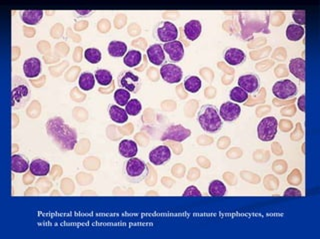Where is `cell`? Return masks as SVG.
<instances>
[{
	"label": "cell",
	"instance_id": "cell-15",
	"mask_svg": "<svg viewBox=\"0 0 320 239\" xmlns=\"http://www.w3.org/2000/svg\"><path fill=\"white\" fill-rule=\"evenodd\" d=\"M22 69H23L24 76L26 78L34 79V78H37L41 74L42 63H41L40 59H38L36 57H31V58H28L24 61Z\"/></svg>",
	"mask_w": 320,
	"mask_h": 239
},
{
	"label": "cell",
	"instance_id": "cell-31",
	"mask_svg": "<svg viewBox=\"0 0 320 239\" xmlns=\"http://www.w3.org/2000/svg\"><path fill=\"white\" fill-rule=\"evenodd\" d=\"M94 76H95L96 82L102 87H108L112 83V80H113L111 72L109 70H106V69L96 70V72L94 73Z\"/></svg>",
	"mask_w": 320,
	"mask_h": 239
},
{
	"label": "cell",
	"instance_id": "cell-29",
	"mask_svg": "<svg viewBox=\"0 0 320 239\" xmlns=\"http://www.w3.org/2000/svg\"><path fill=\"white\" fill-rule=\"evenodd\" d=\"M202 87V81L198 76L190 75L184 79V89L192 94H196Z\"/></svg>",
	"mask_w": 320,
	"mask_h": 239
},
{
	"label": "cell",
	"instance_id": "cell-21",
	"mask_svg": "<svg viewBox=\"0 0 320 239\" xmlns=\"http://www.w3.org/2000/svg\"><path fill=\"white\" fill-rule=\"evenodd\" d=\"M118 152L125 158H132L138 152V146L132 140H122L118 146Z\"/></svg>",
	"mask_w": 320,
	"mask_h": 239
},
{
	"label": "cell",
	"instance_id": "cell-17",
	"mask_svg": "<svg viewBox=\"0 0 320 239\" xmlns=\"http://www.w3.org/2000/svg\"><path fill=\"white\" fill-rule=\"evenodd\" d=\"M184 36L188 41L197 40L202 33V24L199 20L193 19L185 23L184 25Z\"/></svg>",
	"mask_w": 320,
	"mask_h": 239
},
{
	"label": "cell",
	"instance_id": "cell-35",
	"mask_svg": "<svg viewBox=\"0 0 320 239\" xmlns=\"http://www.w3.org/2000/svg\"><path fill=\"white\" fill-rule=\"evenodd\" d=\"M142 105L138 99H131L127 105L125 106V111L128 114V116L135 117L138 116L141 113Z\"/></svg>",
	"mask_w": 320,
	"mask_h": 239
},
{
	"label": "cell",
	"instance_id": "cell-11",
	"mask_svg": "<svg viewBox=\"0 0 320 239\" xmlns=\"http://www.w3.org/2000/svg\"><path fill=\"white\" fill-rule=\"evenodd\" d=\"M220 118L224 122H231L238 119L241 115V108L238 104L228 101L223 103L219 108Z\"/></svg>",
	"mask_w": 320,
	"mask_h": 239
},
{
	"label": "cell",
	"instance_id": "cell-16",
	"mask_svg": "<svg viewBox=\"0 0 320 239\" xmlns=\"http://www.w3.org/2000/svg\"><path fill=\"white\" fill-rule=\"evenodd\" d=\"M146 56L149 62L155 66H162L166 58L163 46H161L158 43L152 44L147 48Z\"/></svg>",
	"mask_w": 320,
	"mask_h": 239
},
{
	"label": "cell",
	"instance_id": "cell-26",
	"mask_svg": "<svg viewBox=\"0 0 320 239\" xmlns=\"http://www.w3.org/2000/svg\"><path fill=\"white\" fill-rule=\"evenodd\" d=\"M285 35L289 41L296 42L302 39V37L305 35V30L303 26L297 24H289L286 28Z\"/></svg>",
	"mask_w": 320,
	"mask_h": 239
},
{
	"label": "cell",
	"instance_id": "cell-40",
	"mask_svg": "<svg viewBox=\"0 0 320 239\" xmlns=\"http://www.w3.org/2000/svg\"><path fill=\"white\" fill-rule=\"evenodd\" d=\"M78 15L80 16H88L89 14H91L93 11L92 10H76L75 11Z\"/></svg>",
	"mask_w": 320,
	"mask_h": 239
},
{
	"label": "cell",
	"instance_id": "cell-8",
	"mask_svg": "<svg viewBox=\"0 0 320 239\" xmlns=\"http://www.w3.org/2000/svg\"><path fill=\"white\" fill-rule=\"evenodd\" d=\"M118 85L128 92L136 94L141 88V79L131 71H123L118 76Z\"/></svg>",
	"mask_w": 320,
	"mask_h": 239
},
{
	"label": "cell",
	"instance_id": "cell-20",
	"mask_svg": "<svg viewBox=\"0 0 320 239\" xmlns=\"http://www.w3.org/2000/svg\"><path fill=\"white\" fill-rule=\"evenodd\" d=\"M223 57H224V60L227 62V64H229L231 66L240 65L246 59V55H245L244 51H242L241 49H238V48H228L224 52Z\"/></svg>",
	"mask_w": 320,
	"mask_h": 239
},
{
	"label": "cell",
	"instance_id": "cell-5",
	"mask_svg": "<svg viewBox=\"0 0 320 239\" xmlns=\"http://www.w3.org/2000/svg\"><path fill=\"white\" fill-rule=\"evenodd\" d=\"M278 130V122L275 117H266L261 120L257 126L258 138L261 142H271Z\"/></svg>",
	"mask_w": 320,
	"mask_h": 239
},
{
	"label": "cell",
	"instance_id": "cell-33",
	"mask_svg": "<svg viewBox=\"0 0 320 239\" xmlns=\"http://www.w3.org/2000/svg\"><path fill=\"white\" fill-rule=\"evenodd\" d=\"M113 96H114L115 103L120 107H125L127 105V103L131 100V93L125 89H122V88L117 89L114 92Z\"/></svg>",
	"mask_w": 320,
	"mask_h": 239
},
{
	"label": "cell",
	"instance_id": "cell-36",
	"mask_svg": "<svg viewBox=\"0 0 320 239\" xmlns=\"http://www.w3.org/2000/svg\"><path fill=\"white\" fill-rule=\"evenodd\" d=\"M292 19L295 24L303 26L306 22V11L305 10H295L292 12Z\"/></svg>",
	"mask_w": 320,
	"mask_h": 239
},
{
	"label": "cell",
	"instance_id": "cell-37",
	"mask_svg": "<svg viewBox=\"0 0 320 239\" xmlns=\"http://www.w3.org/2000/svg\"><path fill=\"white\" fill-rule=\"evenodd\" d=\"M182 196H183V198H194V196L200 198V196H202V194L200 192V190H199L196 186H188V188L185 190V192H183Z\"/></svg>",
	"mask_w": 320,
	"mask_h": 239
},
{
	"label": "cell",
	"instance_id": "cell-10",
	"mask_svg": "<svg viewBox=\"0 0 320 239\" xmlns=\"http://www.w3.org/2000/svg\"><path fill=\"white\" fill-rule=\"evenodd\" d=\"M160 75L162 80L168 84H178L183 79L182 69L172 63L163 64L160 68Z\"/></svg>",
	"mask_w": 320,
	"mask_h": 239
},
{
	"label": "cell",
	"instance_id": "cell-14",
	"mask_svg": "<svg viewBox=\"0 0 320 239\" xmlns=\"http://www.w3.org/2000/svg\"><path fill=\"white\" fill-rule=\"evenodd\" d=\"M170 158H171V150L164 144L156 146L148 154L149 162L156 166L166 164L167 162L170 160Z\"/></svg>",
	"mask_w": 320,
	"mask_h": 239
},
{
	"label": "cell",
	"instance_id": "cell-39",
	"mask_svg": "<svg viewBox=\"0 0 320 239\" xmlns=\"http://www.w3.org/2000/svg\"><path fill=\"white\" fill-rule=\"evenodd\" d=\"M297 107H298V109H299L301 112H303V113L306 112V110H305V95H301V96L298 98V100H297Z\"/></svg>",
	"mask_w": 320,
	"mask_h": 239
},
{
	"label": "cell",
	"instance_id": "cell-2",
	"mask_svg": "<svg viewBox=\"0 0 320 239\" xmlns=\"http://www.w3.org/2000/svg\"><path fill=\"white\" fill-rule=\"evenodd\" d=\"M197 122L202 130L208 134L218 132L222 128V119L218 109L210 104L201 107L197 114Z\"/></svg>",
	"mask_w": 320,
	"mask_h": 239
},
{
	"label": "cell",
	"instance_id": "cell-1",
	"mask_svg": "<svg viewBox=\"0 0 320 239\" xmlns=\"http://www.w3.org/2000/svg\"><path fill=\"white\" fill-rule=\"evenodd\" d=\"M47 134L57 146L65 152L73 150L77 144V132L61 117H53L45 122Z\"/></svg>",
	"mask_w": 320,
	"mask_h": 239
},
{
	"label": "cell",
	"instance_id": "cell-13",
	"mask_svg": "<svg viewBox=\"0 0 320 239\" xmlns=\"http://www.w3.org/2000/svg\"><path fill=\"white\" fill-rule=\"evenodd\" d=\"M165 54L168 55V58L173 63L180 62L184 57V46L179 40H175L163 45Z\"/></svg>",
	"mask_w": 320,
	"mask_h": 239
},
{
	"label": "cell",
	"instance_id": "cell-7",
	"mask_svg": "<svg viewBox=\"0 0 320 239\" xmlns=\"http://www.w3.org/2000/svg\"><path fill=\"white\" fill-rule=\"evenodd\" d=\"M272 93L279 100H288L293 99L297 95L298 88L294 82L285 79L277 81L273 85Z\"/></svg>",
	"mask_w": 320,
	"mask_h": 239
},
{
	"label": "cell",
	"instance_id": "cell-24",
	"mask_svg": "<svg viewBox=\"0 0 320 239\" xmlns=\"http://www.w3.org/2000/svg\"><path fill=\"white\" fill-rule=\"evenodd\" d=\"M107 51L108 54L113 57V58H120V57H124L125 54L128 52V47L126 45V43L122 42V41H111L108 44L107 47Z\"/></svg>",
	"mask_w": 320,
	"mask_h": 239
},
{
	"label": "cell",
	"instance_id": "cell-18",
	"mask_svg": "<svg viewBox=\"0 0 320 239\" xmlns=\"http://www.w3.org/2000/svg\"><path fill=\"white\" fill-rule=\"evenodd\" d=\"M29 170L33 176L43 178L49 174L51 170V166L48 162L42 158H35L30 162Z\"/></svg>",
	"mask_w": 320,
	"mask_h": 239
},
{
	"label": "cell",
	"instance_id": "cell-3",
	"mask_svg": "<svg viewBox=\"0 0 320 239\" xmlns=\"http://www.w3.org/2000/svg\"><path fill=\"white\" fill-rule=\"evenodd\" d=\"M30 97L31 89L29 84L19 77L15 78L11 89V107L16 110L24 108L29 102Z\"/></svg>",
	"mask_w": 320,
	"mask_h": 239
},
{
	"label": "cell",
	"instance_id": "cell-25",
	"mask_svg": "<svg viewBox=\"0 0 320 239\" xmlns=\"http://www.w3.org/2000/svg\"><path fill=\"white\" fill-rule=\"evenodd\" d=\"M108 115L110 119L117 124H124L128 120V114L125 109L114 104H110L108 106Z\"/></svg>",
	"mask_w": 320,
	"mask_h": 239
},
{
	"label": "cell",
	"instance_id": "cell-38",
	"mask_svg": "<svg viewBox=\"0 0 320 239\" xmlns=\"http://www.w3.org/2000/svg\"><path fill=\"white\" fill-rule=\"evenodd\" d=\"M283 196H284L285 198H296V196L300 198V196H302V194H301V192H300L299 190H297V188H288L284 192Z\"/></svg>",
	"mask_w": 320,
	"mask_h": 239
},
{
	"label": "cell",
	"instance_id": "cell-4",
	"mask_svg": "<svg viewBox=\"0 0 320 239\" xmlns=\"http://www.w3.org/2000/svg\"><path fill=\"white\" fill-rule=\"evenodd\" d=\"M124 174L128 180L132 182H138L147 178L149 168L147 164L138 158H128L124 164Z\"/></svg>",
	"mask_w": 320,
	"mask_h": 239
},
{
	"label": "cell",
	"instance_id": "cell-23",
	"mask_svg": "<svg viewBox=\"0 0 320 239\" xmlns=\"http://www.w3.org/2000/svg\"><path fill=\"white\" fill-rule=\"evenodd\" d=\"M29 162L23 154H15L11 156V172L14 174H24L29 170Z\"/></svg>",
	"mask_w": 320,
	"mask_h": 239
},
{
	"label": "cell",
	"instance_id": "cell-19",
	"mask_svg": "<svg viewBox=\"0 0 320 239\" xmlns=\"http://www.w3.org/2000/svg\"><path fill=\"white\" fill-rule=\"evenodd\" d=\"M43 10H22L19 12L21 21L28 26L37 25L43 19Z\"/></svg>",
	"mask_w": 320,
	"mask_h": 239
},
{
	"label": "cell",
	"instance_id": "cell-34",
	"mask_svg": "<svg viewBox=\"0 0 320 239\" xmlns=\"http://www.w3.org/2000/svg\"><path fill=\"white\" fill-rule=\"evenodd\" d=\"M84 58L91 64H98L102 59V54L97 48H87L84 51Z\"/></svg>",
	"mask_w": 320,
	"mask_h": 239
},
{
	"label": "cell",
	"instance_id": "cell-27",
	"mask_svg": "<svg viewBox=\"0 0 320 239\" xmlns=\"http://www.w3.org/2000/svg\"><path fill=\"white\" fill-rule=\"evenodd\" d=\"M142 61V53L139 50H129L123 57V63L128 68L137 67Z\"/></svg>",
	"mask_w": 320,
	"mask_h": 239
},
{
	"label": "cell",
	"instance_id": "cell-32",
	"mask_svg": "<svg viewBox=\"0 0 320 239\" xmlns=\"http://www.w3.org/2000/svg\"><path fill=\"white\" fill-rule=\"evenodd\" d=\"M249 94L246 93L242 88L236 86L232 88L229 92V98L231 102H234L236 104H242L245 103L248 100Z\"/></svg>",
	"mask_w": 320,
	"mask_h": 239
},
{
	"label": "cell",
	"instance_id": "cell-6",
	"mask_svg": "<svg viewBox=\"0 0 320 239\" xmlns=\"http://www.w3.org/2000/svg\"><path fill=\"white\" fill-rule=\"evenodd\" d=\"M178 36V28L170 21H162L154 28V37L164 44L177 40Z\"/></svg>",
	"mask_w": 320,
	"mask_h": 239
},
{
	"label": "cell",
	"instance_id": "cell-9",
	"mask_svg": "<svg viewBox=\"0 0 320 239\" xmlns=\"http://www.w3.org/2000/svg\"><path fill=\"white\" fill-rule=\"evenodd\" d=\"M191 136V130L182 124H172L168 126L162 134L161 140H174V142H184Z\"/></svg>",
	"mask_w": 320,
	"mask_h": 239
},
{
	"label": "cell",
	"instance_id": "cell-28",
	"mask_svg": "<svg viewBox=\"0 0 320 239\" xmlns=\"http://www.w3.org/2000/svg\"><path fill=\"white\" fill-rule=\"evenodd\" d=\"M95 76L91 72H83L79 79H78V85L82 91H91L95 86Z\"/></svg>",
	"mask_w": 320,
	"mask_h": 239
},
{
	"label": "cell",
	"instance_id": "cell-22",
	"mask_svg": "<svg viewBox=\"0 0 320 239\" xmlns=\"http://www.w3.org/2000/svg\"><path fill=\"white\" fill-rule=\"evenodd\" d=\"M305 59L293 58L289 62V71L301 82H305Z\"/></svg>",
	"mask_w": 320,
	"mask_h": 239
},
{
	"label": "cell",
	"instance_id": "cell-30",
	"mask_svg": "<svg viewBox=\"0 0 320 239\" xmlns=\"http://www.w3.org/2000/svg\"><path fill=\"white\" fill-rule=\"evenodd\" d=\"M208 194L213 198H222L226 194V186L221 180H214L209 184Z\"/></svg>",
	"mask_w": 320,
	"mask_h": 239
},
{
	"label": "cell",
	"instance_id": "cell-12",
	"mask_svg": "<svg viewBox=\"0 0 320 239\" xmlns=\"http://www.w3.org/2000/svg\"><path fill=\"white\" fill-rule=\"evenodd\" d=\"M238 87L242 88L248 94H254L258 92L261 81L258 75L255 74H247L242 75L238 78Z\"/></svg>",
	"mask_w": 320,
	"mask_h": 239
}]
</instances>
